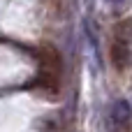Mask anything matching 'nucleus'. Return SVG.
Listing matches in <instances>:
<instances>
[{
	"instance_id": "3",
	"label": "nucleus",
	"mask_w": 132,
	"mask_h": 132,
	"mask_svg": "<svg viewBox=\"0 0 132 132\" xmlns=\"http://www.w3.org/2000/svg\"><path fill=\"white\" fill-rule=\"evenodd\" d=\"M35 90H42L44 95H58L60 93V72H51V70H39V74L35 77V81L30 84Z\"/></svg>"
},
{
	"instance_id": "2",
	"label": "nucleus",
	"mask_w": 132,
	"mask_h": 132,
	"mask_svg": "<svg viewBox=\"0 0 132 132\" xmlns=\"http://www.w3.org/2000/svg\"><path fill=\"white\" fill-rule=\"evenodd\" d=\"M109 60H111V65H114L116 72H125L130 67V60H132L130 44L123 42V39H114L111 46H109Z\"/></svg>"
},
{
	"instance_id": "4",
	"label": "nucleus",
	"mask_w": 132,
	"mask_h": 132,
	"mask_svg": "<svg viewBox=\"0 0 132 132\" xmlns=\"http://www.w3.org/2000/svg\"><path fill=\"white\" fill-rule=\"evenodd\" d=\"M114 32H116V39H123V42H132V19H123V21H118L116 23V28H114Z\"/></svg>"
},
{
	"instance_id": "5",
	"label": "nucleus",
	"mask_w": 132,
	"mask_h": 132,
	"mask_svg": "<svg viewBox=\"0 0 132 132\" xmlns=\"http://www.w3.org/2000/svg\"><path fill=\"white\" fill-rule=\"evenodd\" d=\"M42 5H44V12H46L51 19H58V16H63L65 0H42Z\"/></svg>"
},
{
	"instance_id": "1",
	"label": "nucleus",
	"mask_w": 132,
	"mask_h": 132,
	"mask_svg": "<svg viewBox=\"0 0 132 132\" xmlns=\"http://www.w3.org/2000/svg\"><path fill=\"white\" fill-rule=\"evenodd\" d=\"M35 56L42 65V70H51V72H63V56L56 49V44L51 42H42L35 49Z\"/></svg>"
}]
</instances>
